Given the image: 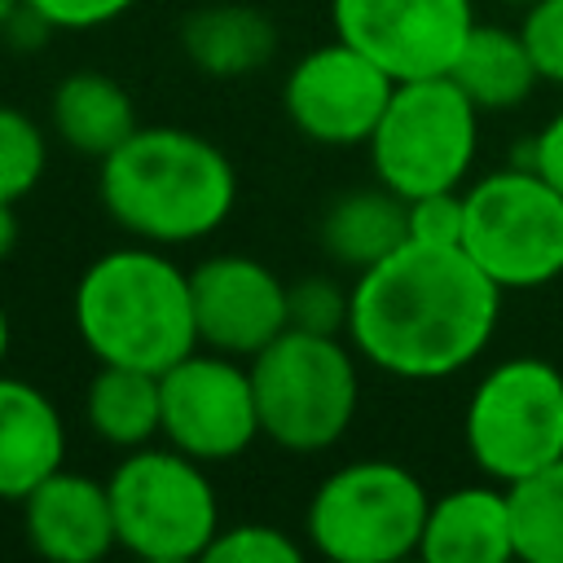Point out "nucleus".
<instances>
[{"mask_svg":"<svg viewBox=\"0 0 563 563\" xmlns=\"http://www.w3.org/2000/svg\"><path fill=\"white\" fill-rule=\"evenodd\" d=\"M391 88L396 79L374 57L334 35L295 62L282 84V106L317 145H365L391 101Z\"/></svg>","mask_w":563,"mask_h":563,"instance_id":"f8f14e48","label":"nucleus"},{"mask_svg":"<svg viewBox=\"0 0 563 563\" xmlns=\"http://www.w3.org/2000/svg\"><path fill=\"white\" fill-rule=\"evenodd\" d=\"M286 299H290V325L321 334L347 330V295H339L330 277H303L299 286H286Z\"/></svg>","mask_w":563,"mask_h":563,"instance_id":"a878e982","label":"nucleus"},{"mask_svg":"<svg viewBox=\"0 0 563 563\" xmlns=\"http://www.w3.org/2000/svg\"><path fill=\"white\" fill-rule=\"evenodd\" d=\"M528 167H532L537 176H545V180L563 194V110L532 136V145H528Z\"/></svg>","mask_w":563,"mask_h":563,"instance_id":"c85d7f7f","label":"nucleus"},{"mask_svg":"<svg viewBox=\"0 0 563 563\" xmlns=\"http://www.w3.org/2000/svg\"><path fill=\"white\" fill-rule=\"evenodd\" d=\"M4 352H9V317L0 308V365H4Z\"/></svg>","mask_w":563,"mask_h":563,"instance_id":"2f4dec72","label":"nucleus"},{"mask_svg":"<svg viewBox=\"0 0 563 563\" xmlns=\"http://www.w3.org/2000/svg\"><path fill=\"white\" fill-rule=\"evenodd\" d=\"M18 202H0V260L18 246Z\"/></svg>","mask_w":563,"mask_h":563,"instance_id":"c756f323","label":"nucleus"},{"mask_svg":"<svg viewBox=\"0 0 563 563\" xmlns=\"http://www.w3.org/2000/svg\"><path fill=\"white\" fill-rule=\"evenodd\" d=\"M198 347L255 356L290 325L286 282L251 255H211L189 273Z\"/></svg>","mask_w":563,"mask_h":563,"instance_id":"ddd939ff","label":"nucleus"},{"mask_svg":"<svg viewBox=\"0 0 563 563\" xmlns=\"http://www.w3.org/2000/svg\"><path fill=\"white\" fill-rule=\"evenodd\" d=\"M501 286L462 251L400 242L347 290L352 347L396 378H449L493 339Z\"/></svg>","mask_w":563,"mask_h":563,"instance_id":"f257e3e1","label":"nucleus"},{"mask_svg":"<svg viewBox=\"0 0 563 563\" xmlns=\"http://www.w3.org/2000/svg\"><path fill=\"white\" fill-rule=\"evenodd\" d=\"M53 128L66 150L106 158L114 154L141 123L128 88L101 70H75L53 88Z\"/></svg>","mask_w":563,"mask_h":563,"instance_id":"f3484780","label":"nucleus"},{"mask_svg":"<svg viewBox=\"0 0 563 563\" xmlns=\"http://www.w3.org/2000/svg\"><path fill=\"white\" fill-rule=\"evenodd\" d=\"M519 35L537 62V75L563 84V0H532Z\"/></svg>","mask_w":563,"mask_h":563,"instance_id":"bb28decb","label":"nucleus"},{"mask_svg":"<svg viewBox=\"0 0 563 563\" xmlns=\"http://www.w3.org/2000/svg\"><path fill=\"white\" fill-rule=\"evenodd\" d=\"M260 435L290 453H321L343 440L361 405L356 361L339 334L286 325L251 356Z\"/></svg>","mask_w":563,"mask_h":563,"instance_id":"20e7f679","label":"nucleus"},{"mask_svg":"<svg viewBox=\"0 0 563 563\" xmlns=\"http://www.w3.org/2000/svg\"><path fill=\"white\" fill-rule=\"evenodd\" d=\"M427 506V488L400 462H347L317 484L308 501V541L334 563H396L418 554Z\"/></svg>","mask_w":563,"mask_h":563,"instance_id":"0eeeda50","label":"nucleus"},{"mask_svg":"<svg viewBox=\"0 0 563 563\" xmlns=\"http://www.w3.org/2000/svg\"><path fill=\"white\" fill-rule=\"evenodd\" d=\"M48 163V141L40 123L13 106H0V202H22Z\"/></svg>","mask_w":563,"mask_h":563,"instance_id":"5701e85b","label":"nucleus"},{"mask_svg":"<svg viewBox=\"0 0 563 563\" xmlns=\"http://www.w3.org/2000/svg\"><path fill=\"white\" fill-rule=\"evenodd\" d=\"M163 387V440L198 462H233L260 435V409L251 369L238 356L194 347L158 374Z\"/></svg>","mask_w":563,"mask_h":563,"instance_id":"9d476101","label":"nucleus"},{"mask_svg":"<svg viewBox=\"0 0 563 563\" xmlns=\"http://www.w3.org/2000/svg\"><path fill=\"white\" fill-rule=\"evenodd\" d=\"M238 198L229 154L189 128H136L101 158L106 216L150 246L211 238Z\"/></svg>","mask_w":563,"mask_h":563,"instance_id":"f03ea898","label":"nucleus"},{"mask_svg":"<svg viewBox=\"0 0 563 563\" xmlns=\"http://www.w3.org/2000/svg\"><path fill=\"white\" fill-rule=\"evenodd\" d=\"M449 79L471 97L475 110H510L528 101L541 75L519 31L475 22L449 66Z\"/></svg>","mask_w":563,"mask_h":563,"instance_id":"a211bd4d","label":"nucleus"},{"mask_svg":"<svg viewBox=\"0 0 563 563\" xmlns=\"http://www.w3.org/2000/svg\"><path fill=\"white\" fill-rule=\"evenodd\" d=\"M418 554L427 563H506L515 559L510 488L466 484L427 506Z\"/></svg>","mask_w":563,"mask_h":563,"instance_id":"2eb2a0df","label":"nucleus"},{"mask_svg":"<svg viewBox=\"0 0 563 563\" xmlns=\"http://www.w3.org/2000/svg\"><path fill=\"white\" fill-rule=\"evenodd\" d=\"M136 0H22L31 18H40L48 31H92L114 18H123Z\"/></svg>","mask_w":563,"mask_h":563,"instance_id":"cd10ccee","label":"nucleus"},{"mask_svg":"<svg viewBox=\"0 0 563 563\" xmlns=\"http://www.w3.org/2000/svg\"><path fill=\"white\" fill-rule=\"evenodd\" d=\"M501 4H523V9H528V4H532V0H501Z\"/></svg>","mask_w":563,"mask_h":563,"instance_id":"473e14b6","label":"nucleus"},{"mask_svg":"<svg viewBox=\"0 0 563 563\" xmlns=\"http://www.w3.org/2000/svg\"><path fill=\"white\" fill-rule=\"evenodd\" d=\"M207 563H299V541L273 523L220 528L202 554Z\"/></svg>","mask_w":563,"mask_h":563,"instance_id":"b1692460","label":"nucleus"},{"mask_svg":"<svg viewBox=\"0 0 563 563\" xmlns=\"http://www.w3.org/2000/svg\"><path fill=\"white\" fill-rule=\"evenodd\" d=\"M180 44L198 70H207L216 79H242L277 53V31L260 9L207 4L185 18Z\"/></svg>","mask_w":563,"mask_h":563,"instance_id":"6ab92c4d","label":"nucleus"},{"mask_svg":"<svg viewBox=\"0 0 563 563\" xmlns=\"http://www.w3.org/2000/svg\"><path fill=\"white\" fill-rule=\"evenodd\" d=\"M66 462V422L26 378L0 374V501H22Z\"/></svg>","mask_w":563,"mask_h":563,"instance_id":"dca6fc26","label":"nucleus"},{"mask_svg":"<svg viewBox=\"0 0 563 563\" xmlns=\"http://www.w3.org/2000/svg\"><path fill=\"white\" fill-rule=\"evenodd\" d=\"M466 449L497 484H519L563 457V369L541 356L493 365L466 400Z\"/></svg>","mask_w":563,"mask_h":563,"instance_id":"6e6552de","label":"nucleus"},{"mask_svg":"<svg viewBox=\"0 0 563 563\" xmlns=\"http://www.w3.org/2000/svg\"><path fill=\"white\" fill-rule=\"evenodd\" d=\"M22 13V0H0V26H9Z\"/></svg>","mask_w":563,"mask_h":563,"instance_id":"7c9ffc66","label":"nucleus"},{"mask_svg":"<svg viewBox=\"0 0 563 563\" xmlns=\"http://www.w3.org/2000/svg\"><path fill=\"white\" fill-rule=\"evenodd\" d=\"M18 506L31 550L53 563H92L119 545L110 488L66 466L40 479Z\"/></svg>","mask_w":563,"mask_h":563,"instance_id":"4468645a","label":"nucleus"},{"mask_svg":"<svg viewBox=\"0 0 563 563\" xmlns=\"http://www.w3.org/2000/svg\"><path fill=\"white\" fill-rule=\"evenodd\" d=\"M70 312L97 365L163 374L198 347L189 273L150 242L97 255L75 286Z\"/></svg>","mask_w":563,"mask_h":563,"instance_id":"7ed1b4c3","label":"nucleus"},{"mask_svg":"<svg viewBox=\"0 0 563 563\" xmlns=\"http://www.w3.org/2000/svg\"><path fill=\"white\" fill-rule=\"evenodd\" d=\"M114 537L128 554L150 563L202 559L220 532V506L202 462L180 449H132L106 479Z\"/></svg>","mask_w":563,"mask_h":563,"instance_id":"423d86ee","label":"nucleus"},{"mask_svg":"<svg viewBox=\"0 0 563 563\" xmlns=\"http://www.w3.org/2000/svg\"><path fill=\"white\" fill-rule=\"evenodd\" d=\"M409 202V238L427 246H462L466 238V198L457 189H435L405 198Z\"/></svg>","mask_w":563,"mask_h":563,"instance_id":"393cba45","label":"nucleus"},{"mask_svg":"<svg viewBox=\"0 0 563 563\" xmlns=\"http://www.w3.org/2000/svg\"><path fill=\"white\" fill-rule=\"evenodd\" d=\"M88 427L132 453L145 449L154 435H163V387L154 369H136V365H101L97 378L88 383V400H84Z\"/></svg>","mask_w":563,"mask_h":563,"instance_id":"412c9836","label":"nucleus"},{"mask_svg":"<svg viewBox=\"0 0 563 563\" xmlns=\"http://www.w3.org/2000/svg\"><path fill=\"white\" fill-rule=\"evenodd\" d=\"M462 251L501 286L537 290L563 277V194L523 167L479 176L466 194Z\"/></svg>","mask_w":563,"mask_h":563,"instance_id":"1a4fd4ad","label":"nucleus"},{"mask_svg":"<svg viewBox=\"0 0 563 563\" xmlns=\"http://www.w3.org/2000/svg\"><path fill=\"white\" fill-rule=\"evenodd\" d=\"M334 35L374 57L396 84L449 75L475 26V0H330Z\"/></svg>","mask_w":563,"mask_h":563,"instance_id":"9b49d317","label":"nucleus"},{"mask_svg":"<svg viewBox=\"0 0 563 563\" xmlns=\"http://www.w3.org/2000/svg\"><path fill=\"white\" fill-rule=\"evenodd\" d=\"M506 488H510L515 559L563 563V457Z\"/></svg>","mask_w":563,"mask_h":563,"instance_id":"4be33fe9","label":"nucleus"},{"mask_svg":"<svg viewBox=\"0 0 563 563\" xmlns=\"http://www.w3.org/2000/svg\"><path fill=\"white\" fill-rule=\"evenodd\" d=\"M400 242H409V202L387 185L343 194L321 220L325 255L356 273L387 260Z\"/></svg>","mask_w":563,"mask_h":563,"instance_id":"aec40b11","label":"nucleus"},{"mask_svg":"<svg viewBox=\"0 0 563 563\" xmlns=\"http://www.w3.org/2000/svg\"><path fill=\"white\" fill-rule=\"evenodd\" d=\"M365 145L378 185L400 198L457 189L475 163L479 110L449 75L400 79Z\"/></svg>","mask_w":563,"mask_h":563,"instance_id":"39448f33","label":"nucleus"}]
</instances>
